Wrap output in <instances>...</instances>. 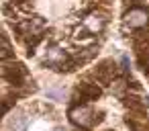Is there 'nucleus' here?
Segmentation results:
<instances>
[{
    "mask_svg": "<svg viewBox=\"0 0 149 131\" xmlns=\"http://www.w3.org/2000/svg\"><path fill=\"white\" fill-rule=\"evenodd\" d=\"M104 113L100 111V113H94L90 106H86V104H74L72 109H70V113H68V117H70V121L76 125V127H80V129H90V127H94V125H98L104 117H102Z\"/></svg>",
    "mask_w": 149,
    "mask_h": 131,
    "instance_id": "obj_1",
    "label": "nucleus"
},
{
    "mask_svg": "<svg viewBox=\"0 0 149 131\" xmlns=\"http://www.w3.org/2000/svg\"><path fill=\"white\" fill-rule=\"evenodd\" d=\"M104 25H106V19L102 15H90L84 19V27L88 33H100L104 29Z\"/></svg>",
    "mask_w": 149,
    "mask_h": 131,
    "instance_id": "obj_8",
    "label": "nucleus"
},
{
    "mask_svg": "<svg viewBox=\"0 0 149 131\" xmlns=\"http://www.w3.org/2000/svg\"><path fill=\"white\" fill-rule=\"evenodd\" d=\"M10 55H13L10 41H8V37H6V35H2V62H4V60H8Z\"/></svg>",
    "mask_w": 149,
    "mask_h": 131,
    "instance_id": "obj_9",
    "label": "nucleus"
},
{
    "mask_svg": "<svg viewBox=\"0 0 149 131\" xmlns=\"http://www.w3.org/2000/svg\"><path fill=\"white\" fill-rule=\"evenodd\" d=\"M2 76L8 84L13 86H23V82H27V68L19 62L8 64V60H4L2 64Z\"/></svg>",
    "mask_w": 149,
    "mask_h": 131,
    "instance_id": "obj_2",
    "label": "nucleus"
},
{
    "mask_svg": "<svg viewBox=\"0 0 149 131\" xmlns=\"http://www.w3.org/2000/svg\"><path fill=\"white\" fill-rule=\"evenodd\" d=\"M127 125L131 127V131H149V119L147 115H143V111H133L131 115H127Z\"/></svg>",
    "mask_w": 149,
    "mask_h": 131,
    "instance_id": "obj_6",
    "label": "nucleus"
},
{
    "mask_svg": "<svg viewBox=\"0 0 149 131\" xmlns=\"http://www.w3.org/2000/svg\"><path fill=\"white\" fill-rule=\"evenodd\" d=\"M125 23H127L131 29H143V27H147V23H149V13H147L145 8L135 6V8H131V11L125 15Z\"/></svg>",
    "mask_w": 149,
    "mask_h": 131,
    "instance_id": "obj_5",
    "label": "nucleus"
},
{
    "mask_svg": "<svg viewBox=\"0 0 149 131\" xmlns=\"http://www.w3.org/2000/svg\"><path fill=\"white\" fill-rule=\"evenodd\" d=\"M100 94H102V88L98 84H92V82H80L76 86V90H74V98L82 100V102L96 100V98H100Z\"/></svg>",
    "mask_w": 149,
    "mask_h": 131,
    "instance_id": "obj_4",
    "label": "nucleus"
},
{
    "mask_svg": "<svg viewBox=\"0 0 149 131\" xmlns=\"http://www.w3.org/2000/svg\"><path fill=\"white\" fill-rule=\"evenodd\" d=\"M55 131H63V129H59V127H57V129H55Z\"/></svg>",
    "mask_w": 149,
    "mask_h": 131,
    "instance_id": "obj_12",
    "label": "nucleus"
},
{
    "mask_svg": "<svg viewBox=\"0 0 149 131\" xmlns=\"http://www.w3.org/2000/svg\"><path fill=\"white\" fill-rule=\"evenodd\" d=\"M116 64L112 62V60H102L96 68H94V78H96V82H100V84H110L114 78H116Z\"/></svg>",
    "mask_w": 149,
    "mask_h": 131,
    "instance_id": "obj_3",
    "label": "nucleus"
},
{
    "mask_svg": "<svg viewBox=\"0 0 149 131\" xmlns=\"http://www.w3.org/2000/svg\"><path fill=\"white\" fill-rule=\"evenodd\" d=\"M120 70H123V72H129V57H127V55L120 57Z\"/></svg>",
    "mask_w": 149,
    "mask_h": 131,
    "instance_id": "obj_11",
    "label": "nucleus"
},
{
    "mask_svg": "<svg viewBox=\"0 0 149 131\" xmlns=\"http://www.w3.org/2000/svg\"><path fill=\"white\" fill-rule=\"evenodd\" d=\"M139 66H141V70L147 74V78H149V57H139Z\"/></svg>",
    "mask_w": 149,
    "mask_h": 131,
    "instance_id": "obj_10",
    "label": "nucleus"
},
{
    "mask_svg": "<svg viewBox=\"0 0 149 131\" xmlns=\"http://www.w3.org/2000/svg\"><path fill=\"white\" fill-rule=\"evenodd\" d=\"M108 131H114V129H108Z\"/></svg>",
    "mask_w": 149,
    "mask_h": 131,
    "instance_id": "obj_13",
    "label": "nucleus"
},
{
    "mask_svg": "<svg viewBox=\"0 0 149 131\" xmlns=\"http://www.w3.org/2000/svg\"><path fill=\"white\" fill-rule=\"evenodd\" d=\"M125 102L131 111H145L149 106V96L147 94H137V92H129L125 96Z\"/></svg>",
    "mask_w": 149,
    "mask_h": 131,
    "instance_id": "obj_7",
    "label": "nucleus"
}]
</instances>
